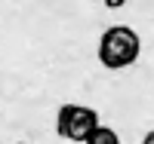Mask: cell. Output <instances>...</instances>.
<instances>
[{"instance_id":"obj_1","label":"cell","mask_w":154,"mask_h":144,"mask_svg":"<svg viewBox=\"0 0 154 144\" xmlns=\"http://www.w3.org/2000/svg\"><path fill=\"white\" fill-rule=\"evenodd\" d=\"M139 52H142V40H139V34L133 28H126V25H111L105 28L99 40V61L105 64L108 71H120V68H130L136 64Z\"/></svg>"},{"instance_id":"obj_2","label":"cell","mask_w":154,"mask_h":144,"mask_svg":"<svg viewBox=\"0 0 154 144\" xmlns=\"http://www.w3.org/2000/svg\"><path fill=\"white\" fill-rule=\"evenodd\" d=\"M96 126H99V113L86 104H62L56 113V135L74 144H83Z\"/></svg>"},{"instance_id":"obj_3","label":"cell","mask_w":154,"mask_h":144,"mask_svg":"<svg viewBox=\"0 0 154 144\" xmlns=\"http://www.w3.org/2000/svg\"><path fill=\"white\" fill-rule=\"evenodd\" d=\"M83 144H120V135L114 132L111 126H102V123H99V126L93 129V135H89Z\"/></svg>"},{"instance_id":"obj_4","label":"cell","mask_w":154,"mask_h":144,"mask_svg":"<svg viewBox=\"0 0 154 144\" xmlns=\"http://www.w3.org/2000/svg\"><path fill=\"white\" fill-rule=\"evenodd\" d=\"M123 3H126V0H105V6H108V9H120Z\"/></svg>"},{"instance_id":"obj_5","label":"cell","mask_w":154,"mask_h":144,"mask_svg":"<svg viewBox=\"0 0 154 144\" xmlns=\"http://www.w3.org/2000/svg\"><path fill=\"white\" fill-rule=\"evenodd\" d=\"M142 144H154V132H148V135L142 138Z\"/></svg>"},{"instance_id":"obj_6","label":"cell","mask_w":154,"mask_h":144,"mask_svg":"<svg viewBox=\"0 0 154 144\" xmlns=\"http://www.w3.org/2000/svg\"><path fill=\"white\" fill-rule=\"evenodd\" d=\"M19 144H25V141H19Z\"/></svg>"}]
</instances>
